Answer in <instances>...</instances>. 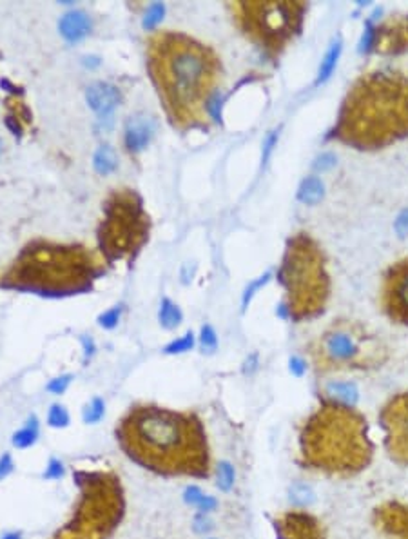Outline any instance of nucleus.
<instances>
[{
  "mask_svg": "<svg viewBox=\"0 0 408 539\" xmlns=\"http://www.w3.org/2000/svg\"><path fill=\"white\" fill-rule=\"evenodd\" d=\"M15 471V462H13V456H11L10 452H4L2 456H0V481L6 480L8 476H11Z\"/></svg>",
  "mask_w": 408,
  "mask_h": 539,
  "instance_id": "37",
  "label": "nucleus"
},
{
  "mask_svg": "<svg viewBox=\"0 0 408 539\" xmlns=\"http://www.w3.org/2000/svg\"><path fill=\"white\" fill-rule=\"evenodd\" d=\"M193 347H195V334H193V332H185L184 336L167 343L166 347H164V352H166V354H184V352L193 350Z\"/></svg>",
  "mask_w": 408,
  "mask_h": 539,
  "instance_id": "31",
  "label": "nucleus"
},
{
  "mask_svg": "<svg viewBox=\"0 0 408 539\" xmlns=\"http://www.w3.org/2000/svg\"><path fill=\"white\" fill-rule=\"evenodd\" d=\"M408 135V78L396 71L367 73L341 106L334 136L356 149H381Z\"/></svg>",
  "mask_w": 408,
  "mask_h": 539,
  "instance_id": "4",
  "label": "nucleus"
},
{
  "mask_svg": "<svg viewBox=\"0 0 408 539\" xmlns=\"http://www.w3.org/2000/svg\"><path fill=\"white\" fill-rule=\"evenodd\" d=\"M269 278H271V274H265V276H262L260 280H256L254 283H251V287H247V291H245V294H243V309L247 307V303L251 301V298L254 296V292L260 289V287H263L265 283L269 282Z\"/></svg>",
  "mask_w": 408,
  "mask_h": 539,
  "instance_id": "39",
  "label": "nucleus"
},
{
  "mask_svg": "<svg viewBox=\"0 0 408 539\" xmlns=\"http://www.w3.org/2000/svg\"><path fill=\"white\" fill-rule=\"evenodd\" d=\"M164 15H166V6L162 2H155L147 8L144 20H142V28L146 31H153L164 20Z\"/></svg>",
  "mask_w": 408,
  "mask_h": 539,
  "instance_id": "30",
  "label": "nucleus"
},
{
  "mask_svg": "<svg viewBox=\"0 0 408 539\" xmlns=\"http://www.w3.org/2000/svg\"><path fill=\"white\" fill-rule=\"evenodd\" d=\"M109 263L84 243L31 240L0 278V287L44 298H69L89 292Z\"/></svg>",
  "mask_w": 408,
  "mask_h": 539,
  "instance_id": "3",
  "label": "nucleus"
},
{
  "mask_svg": "<svg viewBox=\"0 0 408 539\" xmlns=\"http://www.w3.org/2000/svg\"><path fill=\"white\" fill-rule=\"evenodd\" d=\"M340 55H341V42H336V44H332L331 49L327 51L325 57H323V60H321L316 84H323V82H327L329 78H331V75L334 73L336 64H338Z\"/></svg>",
  "mask_w": 408,
  "mask_h": 539,
  "instance_id": "26",
  "label": "nucleus"
},
{
  "mask_svg": "<svg viewBox=\"0 0 408 539\" xmlns=\"http://www.w3.org/2000/svg\"><path fill=\"white\" fill-rule=\"evenodd\" d=\"M184 501L189 507H195L198 512H205V514H211V512L218 509V500L214 495L205 494L198 485L185 486Z\"/></svg>",
  "mask_w": 408,
  "mask_h": 539,
  "instance_id": "20",
  "label": "nucleus"
},
{
  "mask_svg": "<svg viewBox=\"0 0 408 539\" xmlns=\"http://www.w3.org/2000/svg\"><path fill=\"white\" fill-rule=\"evenodd\" d=\"M82 345H84V354H86V359H89L93 354H95V350H97V347H95V341H93L91 338H86V336H84Z\"/></svg>",
  "mask_w": 408,
  "mask_h": 539,
  "instance_id": "43",
  "label": "nucleus"
},
{
  "mask_svg": "<svg viewBox=\"0 0 408 539\" xmlns=\"http://www.w3.org/2000/svg\"><path fill=\"white\" fill-rule=\"evenodd\" d=\"M236 483V471L231 462H220L216 465V486L220 492H231Z\"/></svg>",
  "mask_w": 408,
  "mask_h": 539,
  "instance_id": "27",
  "label": "nucleus"
},
{
  "mask_svg": "<svg viewBox=\"0 0 408 539\" xmlns=\"http://www.w3.org/2000/svg\"><path fill=\"white\" fill-rule=\"evenodd\" d=\"M336 164V156L331 155V153H327V155L320 156L316 162V169L320 171H325V169H331L332 165Z\"/></svg>",
  "mask_w": 408,
  "mask_h": 539,
  "instance_id": "42",
  "label": "nucleus"
},
{
  "mask_svg": "<svg viewBox=\"0 0 408 539\" xmlns=\"http://www.w3.org/2000/svg\"><path fill=\"white\" fill-rule=\"evenodd\" d=\"M289 370H291L292 376L302 378L307 372V361L303 358H300V356H292V358L289 359Z\"/></svg>",
  "mask_w": 408,
  "mask_h": 539,
  "instance_id": "38",
  "label": "nucleus"
},
{
  "mask_svg": "<svg viewBox=\"0 0 408 539\" xmlns=\"http://www.w3.org/2000/svg\"><path fill=\"white\" fill-rule=\"evenodd\" d=\"M0 151H2V142H0Z\"/></svg>",
  "mask_w": 408,
  "mask_h": 539,
  "instance_id": "45",
  "label": "nucleus"
},
{
  "mask_svg": "<svg viewBox=\"0 0 408 539\" xmlns=\"http://www.w3.org/2000/svg\"><path fill=\"white\" fill-rule=\"evenodd\" d=\"M151 233V218L142 196L133 189H115L102 207L98 251L107 263L135 262Z\"/></svg>",
  "mask_w": 408,
  "mask_h": 539,
  "instance_id": "8",
  "label": "nucleus"
},
{
  "mask_svg": "<svg viewBox=\"0 0 408 539\" xmlns=\"http://www.w3.org/2000/svg\"><path fill=\"white\" fill-rule=\"evenodd\" d=\"M86 100L100 117H109L122 102V93L109 82H95L86 89Z\"/></svg>",
  "mask_w": 408,
  "mask_h": 539,
  "instance_id": "15",
  "label": "nucleus"
},
{
  "mask_svg": "<svg viewBox=\"0 0 408 539\" xmlns=\"http://www.w3.org/2000/svg\"><path fill=\"white\" fill-rule=\"evenodd\" d=\"M155 127H153V120L146 115H133L126 124V131H124V144L126 149L131 155H138L142 151L149 146V142L153 138Z\"/></svg>",
  "mask_w": 408,
  "mask_h": 539,
  "instance_id": "16",
  "label": "nucleus"
},
{
  "mask_svg": "<svg viewBox=\"0 0 408 539\" xmlns=\"http://www.w3.org/2000/svg\"><path fill=\"white\" fill-rule=\"evenodd\" d=\"M0 539H22V534H20V532H17V530H11V532H6V534H2V538Z\"/></svg>",
  "mask_w": 408,
  "mask_h": 539,
  "instance_id": "44",
  "label": "nucleus"
},
{
  "mask_svg": "<svg viewBox=\"0 0 408 539\" xmlns=\"http://www.w3.org/2000/svg\"><path fill=\"white\" fill-rule=\"evenodd\" d=\"M379 527L396 539H408V507L401 503H387L378 509Z\"/></svg>",
  "mask_w": 408,
  "mask_h": 539,
  "instance_id": "17",
  "label": "nucleus"
},
{
  "mask_svg": "<svg viewBox=\"0 0 408 539\" xmlns=\"http://www.w3.org/2000/svg\"><path fill=\"white\" fill-rule=\"evenodd\" d=\"M325 195V187H323V182H321L318 176H309L302 182L300 189H298V198L302 204L307 205H316L320 204L321 198Z\"/></svg>",
  "mask_w": 408,
  "mask_h": 539,
  "instance_id": "23",
  "label": "nucleus"
},
{
  "mask_svg": "<svg viewBox=\"0 0 408 539\" xmlns=\"http://www.w3.org/2000/svg\"><path fill=\"white\" fill-rule=\"evenodd\" d=\"M207 539H218V538H207Z\"/></svg>",
  "mask_w": 408,
  "mask_h": 539,
  "instance_id": "46",
  "label": "nucleus"
},
{
  "mask_svg": "<svg viewBox=\"0 0 408 539\" xmlns=\"http://www.w3.org/2000/svg\"><path fill=\"white\" fill-rule=\"evenodd\" d=\"M385 447L390 457L408 465V393L398 394L381 410Z\"/></svg>",
  "mask_w": 408,
  "mask_h": 539,
  "instance_id": "11",
  "label": "nucleus"
},
{
  "mask_svg": "<svg viewBox=\"0 0 408 539\" xmlns=\"http://www.w3.org/2000/svg\"><path fill=\"white\" fill-rule=\"evenodd\" d=\"M276 142H278V133H271V135L267 136V140H265V144H263V164L269 160V156H271L272 149H274V146H276Z\"/></svg>",
  "mask_w": 408,
  "mask_h": 539,
  "instance_id": "40",
  "label": "nucleus"
},
{
  "mask_svg": "<svg viewBox=\"0 0 408 539\" xmlns=\"http://www.w3.org/2000/svg\"><path fill=\"white\" fill-rule=\"evenodd\" d=\"M106 416V404H104L102 398H93L89 404L84 405L82 408V419L84 423L88 425H97L100 423Z\"/></svg>",
  "mask_w": 408,
  "mask_h": 539,
  "instance_id": "28",
  "label": "nucleus"
},
{
  "mask_svg": "<svg viewBox=\"0 0 408 539\" xmlns=\"http://www.w3.org/2000/svg\"><path fill=\"white\" fill-rule=\"evenodd\" d=\"M59 30L62 37L69 42H78L84 37H88L91 31V19L86 11H69L60 19Z\"/></svg>",
  "mask_w": 408,
  "mask_h": 539,
  "instance_id": "18",
  "label": "nucleus"
},
{
  "mask_svg": "<svg viewBox=\"0 0 408 539\" xmlns=\"http://www.w3.org/2000/svg\"><path fill=\"white\" fill-rule=\"evenodd\" d=\"M278 539H325V527L307 509L282 512L274 520Z\"/></svg>",
  "mask_w": 408,
  "mask_h": 539,
  "instance_id": "13",
  "label": "nucleus"
},
{
  "mask_svg": "<svg viewBox=\"0 0 408 539\" xmlns=\"http://www.w3.org/2000/svg\"><path fill=\"white\" fill-rule=\"evenodd\" d=\"M147 71L173 127L207 126L209 104L222 75L209 46L178 31H158L147 40Z\"/></svg>",
  "mask_w": 408,
  "mask_h": 539,
  "instance_id": "2",
  "label": "nucleus"
},
{
  "mask_svg": "<svg viewBox=\"0 0 408 539\" xmlns=\"http://www.w3.org/2000/svg\"><path fill=\"white\" fill-rule=\"evenodd\" d=\"M318 369H367L378 367L387 358V349L378 336L356 321H338L312 345Z\"/></svg>",
  "mask_w": 408,
  "mask_h": 539,
  "instance_id": "10",
  "label": "nucleus"
},
{
  "mask_svg": "<svg viewBox=\"0 0 408 539\" xmlns=\"http://www.w3.org/2000/svg\"><path fill=\"white\" fill-rule=\"evenodd\" d=\"M93 165H95V171L98 175H109L118 167V156L115 153L111 146H100L98 151L95 153V158H93Z\"/></svg>",
  "mask_w": 408,
  "mask_h": 539,
  "instance_id": "24",
  "label": "nucleus"
},
{
  "mask_svg": "<svg viewBox=\"0 0 408 539\" xmlns=\"http://www.w3.org/2000/svg\"><path fill=\"white\" fill-rule=\"evenodd\" d=\"M115 436L124 454L153 474L195 480L213 474L207 431L193 410L135 404L118 419Z\"/></svg>",
  "mask_w": 408,
  "mask_h": 539,
  "instance_id": "1",
  "label": "nucleus"
},
{
  "mask_svg": "<svg viewBox=\"0 0 408 539\" xmlns=\"http://www.w3.org/2000/svg\"><path fill=\"white\" fill-rule=\"evenodd\" d=\"M325 394L331 401L345 407H356L360 401V390L352 381H331L325 387Z\"/></svg>",
  "mask_w": 408,
  "mask_h": 539,
  "instance_id": "19",
  "label": "nucleus"
},
{
  "mask_svg": "<svg viewBox=\"0 0 408 539\" xmlns=\"http://www.w3.org/2000/svg\"><path fill=\"white\" fill-rule=\"evenodd\" d=\"M369 425L354 407L327 399L300 431V457L307 469L332 476H354L372 462Z\"/></svg>",
  "mask_w": 408,
  "mask_h": 539,
  "instance_id": "5",
  "label": "nucleus"
},
{
  "mask_svg": "<svg viewBox=\"0 0 408 539\" xmlns=\"http://www.w3.org/2000/svg\"><path fill=\"white\" fill-rule=\"evenodd\" d=\"M77 501L51 539H109L126 516V492L113 471L73 472Z\"/></svg>",
  "mask_w": 408,
  "mask_h": 539,
  "instance_id": "6",
  "label": "nucleus"
},
{
  "mask_svg": "<svg viewBox=\"0 0 408 539\" xmlns=\"http://www.w3.org/2000/svg\"><path fill=\"white\" fill-rule=\"evenodd\" d=\"M381 301L390 320L408 325V258L387 271Z\"/></svg>",
  "mask_w": 408,
  "mask_h": 539,
  "instance_id": "12",
  "label": "nucleus"
},
{
  "mask_svg": "<svg viewBox=\"0 0 408 539\" xmlns=\"http://www.w3.org/2000/svg\"><path fill=\"white\" fill-rule=\"evenodd\" d=\"M289 501L294 509H311L314 503H316V492L309 483H303V481H294L291 486H289Z\"/></svg>",
  "mask_w": 408,
  "mask_h": 539,
  "instance_id": "22",
  "label": "nucleus"
},
{
  "mask_svg": "<svg viewBox=\"0 0 408 539\" xmlns=\"http://www.w3.org/2000/svg\"><path fill=\"white\" fill-rule=\"evenodd\" d=\"M396 231L399 236H407L408 234V211H403L396 220Z\"/></svg>",
  "mask_w": 408,
  "mask_h": 539,
  "instance_id": "41",
  "label": "nucleus"
},
{
  "mask_svg": "<svg viewBox=\"0 0 408 539\" xmlns=\"http://www.w3.org/2000/svg\"><path fill=\"white\" fill-rule=\"evenodd\" d=\"M234 20L251 42L269 55H280L303 24L305 2L265 0L231 4Z\"/></svg>",
  "mask_w": 408,
  "mask_h": 539,
  "instance_id": "9",
  "label": "nucleus"
},
{
  "mask_svg": "<svg viewBox=\"0 0 408 539\" xmlns=\"http://www.w3.org/2000/svg\"><path fill=\"white\" fill-rule=\"evenodd\" d=\"M120 307H111L109 311L98 316V325L104 327V329H115L118 325V321H120Z\"/></svg>",
  "mask_w": 408,
  "mask_h": 539,
  "instance_id": "36",
  "label": "nucleus"
},
{
  "mask_svg": "<svg viewBox=\"0 0 408 539\" xmlns=\"http://www.w3.org/2000/svg\"><path fill=\"white\" fill-rule=\"evenodd\" d=\"M71 423V416H69L68 408L62 404H53L48 410V425L51 428H66Z\"/></svg>",
  "mask_w": 408,
  "mask_h": 539,
  "instance_id": "29",
  "label": "nucleus"
},
{
  "mask_svg": "<svg viewBox=\"0 0 408 539\" xmlns=\"http://www.w3.org/2000/svg\"><path fill=\"white\" fill-rule=\"evenodd\" d=\"M182 314L180 307L176 305L175 301L169 300V298H164L160 303V311H158V321L160 325L167 330H173L182 323Z\"/></svg>",
  "mask_w": 408,
  "mask_h": 539,
  "instance_id": "25",
  "label": "nucleus"
},
{
  "mask_svg": "<svg viewBox=\"0 0 408 539\" xmlns=\"http://www.w3.org/2000/svg\"><path fill=\"white\" fill-rule=\"evenodd\" d=\"M71 381H73V375L57 376V378H53L48 385H46V389H48V393L55 394V396H60V394H64L69 389Z\"/></svg>",
  "mask_w": 408,
  "mask_h": 539,
  "instance_id": "35",
  "label": "nucleus"
},
{
  "mask_svg": "<svg viewBox=\"0 0 408 539\" xmlns=\"http://www.w3.org/2000/svg\"><path fill=\"white\" fill-rule=\"evenodd\" d=\"M64 476H66V466H64V463L60 462L59 457H49V462L48 465H46V471L44 474H42V477L49 481H57V480H62Z\"/></svg>",
  "mask_w": 408,
  "mask_h": 539,
  "instance_id": "33",
  "label": "nucleus"
},
{
  "mask_svg": "<svg viewBox=\"0 0 408 539\" xmlns=\"http://www.w3.org/2000/svg\"><path fill=\"white\" fill-rule=\"evenodd\" d=\"M213 529H214V521L211 520L209 514H205V512H198V514L193 518V530H195V534L205 536V534H209Z\"/></svg>",
  "mask_w": 408,
  "mask_h": 539,
  "instance_id": "34",
  "label": "nucleus"
},
{
  "mask_svg": "<svg viewBox=\"0 0 408 539\" xmlns=\"http://www.w3.org/2000/svg\"><path fill=\"white\" fill-rule=\"evenodd\" d=\"M278 280L285 289L280 314L303 321L323 312L331 294V278L323 251L309 234L298 233L289 240Z\"/></svg>",
  "mask_w": 408,
  "mask_h": 539,
  "instance_id": "7",
  "label": "nucleus"
},
{
  "mask_svg": "<svg viewBox=\"0 0 408 539\" xmlns=\"http://www.w3.org/2000/svg\"><path fill=\"white\" fill-rule=\"evenodd\" d=\"M40 436V423L39 418L31 414L30 418L26 419L24 427L19 428L13 436H11V443L15 448H30L35 443L39 442Z\"/></svg>",
  "mask_w": 408,
  "mask_h": 539,
  "instance_id": "21",
  "label": "nucleus"
},
{
  "mask_svg": "<svg viewBox=\"0 0 408 539\" xmlns=\"http://www.w3.org/2000/svg\"><path fill=\"white\" fill-rule=\"evenodd\" d=\"M200 347L207 354H213L218 349V336L211 325H204L200 330Z\"/></svg>",
  "mask_w": 408,
  "mask_h": 539,
  "instance_id": "32",
  "label": "nucleus"
},
{
  "mask_svg": "<svg viewBox=\"0 0 408 539\" xmlns=\"http://www.w3.org/2000/svg\"><path fill=\"white\" fill-rule=\"evenodd\" d=\"M408 48V17L390 19L374 30L372 49L379 53H399Z\"/></svg>",
  "mask_w": 408,
  "mask_h": 539,
  "instance_id": "14",
  "label": "nucleus"
}]
</instances>
